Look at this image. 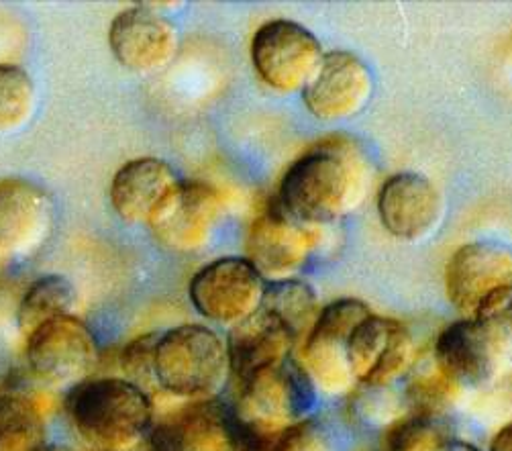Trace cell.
<instances>
[{"label":"cell","instance_id":"23","mask_svg":"<svg viewBox=\"0 0 512 451\" xmlns=\"http://www.w3.org/2000/svg\"><path fill=\"white\" fill-rule=\"evenodd\" d=\"M406 378V409L415 415L443 419V415L453 405H457V398L464 394L462 388H457L439 372L435 362H431L429 366L415 364Z\"/></svg>","mask_w":512,"mask_h":451},{"label":"cell","instance_id":"2","mask_svg":"<svg viewBox=\"0 0 512 451\" xmlns=\"http://www.w3.org/2000/svg\"><path fill=\"white\" fill-rule=\"evenodd\" d=\"M66 411L76 431L98 449H127L153 427L151 396L123 378H88L72 386Z\"/></svg>","mask_w":512,"mask_h":451},{"label":"cell","instance_id":"4","mask_svg":"<svg viewBox=\"0 0 512 451\" xmlns=\"http://www.w3.org/2000/svg\"><path fill=\"white\" fill-rule=\"evenodd\" d=\"M370 315V307L355 298H341L321 309L311 333L300 343V358H296L317 394L337 398L353 388L347 341Z\"/></svg>","mask_w":512,"mask_h":451},{"label":"cell","instance_id":"7","mask_svg":"<svg viewBox=\"0 0 512 451\" xmlns=\"http://www.w3.org/2000/svg\"><path fill=\"white\" fill-rule=\"evenodd\" d=\"M433 362L462 390L486 388L512 370L498 337L476 317L459 319L441 331Z\"/></svg>","mask_w":512,"mask_h":451},{"label":"cell","instance_id":"19","mask_svg":"<svg viewBox=\"0 0 512 451\" xmlns=\"http://www.w3.org/2000/svg\"><path fill=\"white\" fill-rule=\"evenodd\" d=\"M180 184L174 168L158 158H139L125 164L113 178L111 205L133 225H149Z\"/></svg>","mask_w":512,"mask_h":451},{"label":"cell","instance_id":"17","mask_svg":"<svg viewBox=\"0 0 512 451\" xmlns=\"http://www.w3.org/2000/svg\"><path fill=\"white\" fill-rule=\"evenodd\" d=\"M153 451H237L229 403L192 400L149 431Z\"/></svg>","mask_w":512,"mask_h":451},{"label":"cell","instance_id":"11","mask_svg":"<svg viewBox=\"0 0 512 451\" xmlns=\"http://www.w3.org/2000/svg\"><path fill=\"white\" fill-rule=\"evenodd\" d=\"M508 286H512V249L494 241L462 245L445 270L447 298L464 319H472L492 294Z\"/></svg>","mask_w":512,"mask_h":451},{"label":"cell","instance_id":"10","mask_svg":"<svg viewBox=\"0 0 512 451\" xmlns=\"http://www.w3.org/2000/svg\"><path fill=\"white\" fill-rule=\"evenodd\" d=\"M315 245V229L286 215L274 200L249 227L245 260L268 284L292 280L311 258Z\"/></svg>","mask_w":512,"mask_h":451},{"label":"cell","instance_id":"13","mask_svg":"<svg viewBox=\"0 0 512 451\" xmlns=\"http://www.w3.org/2000/svg\"><path fill=\"white\" fill-rule=\"evenodd\" d=\"M115 60L133 72H156L168 66L180 45L176 25L160 11L137 5L121 11L109 29Z\"/></svg>","mask_w":512,"mask_h":451},{"label":"cell","instance_id":"22","mask_svg":"<svg viewBox=\"0 0 512 451\" xmlns=\"http://www.w3.org/2000/svg\"><path fill=\"white\" fill-rule=\"evenodd\" d=\"M47 421L23 394H0V451H45Z\"/></svg>","mask_w":512,"mask_h":451},{"label":"cell","instance_id":"8","mask_svg":"<svg viewBox=\"0 0 512 451\" xmlns=\"http://www.w3.org/2000/svg\"><path fill=\"white\" fill-rule=\"evenodd\" d=\"M31 372L51 386H76L92 374L98 343L90 327L68 315L49 321L27 337Z\"/></svg>","mask_w":512,"mask_h":451},{"label":"cell","instance_id":"29","mask_svg":"<svg viewBox=\"0 0 512 451\" xmlns=\"http://www.w3.org/2000/svg\"><path fill=\"white\" fill-rule=\"evenodd\" d=\"M158 333H147L139 339L131 341L123 352V368L127 372V380L139 386L143 392L156 390V378H153V347H156Z\"/></svg>","mask_w":512,"mask_h":451},{"label":"cell","instance_id":"18","mask_svg":"<svg viewBox=\"0 0 512 451\" xmlns=\"http://www.w3.org/2000/svg\"><path fill=\"white\" fill-rule=\"evenodd\" d=\"M225 341L235 382L284 364L298 347L294 335L264 309L231 327Z\"/></svg>","mask_w":512,"mask_h":451},{"label":"cell","instance_id":"14","mask_svg":"<svg viewBox=\"0 0 512 451\" xmlns=\"http://www.w3.org/2000/svg\"><path fill=\"white\" fill-rule=\"evenodd\" d=\"M221 209L223 203L215 188L180 180L149 229L172 252L192 254L211 241Z\"/></svg>","mask_w":512,"mask_h":451},{"label":"cell","instance_id":"5","mask_svg":"<svg viewBox=\"0 0 512 451\" xmlns=\"http://www.w3.org/2000/svg\"><path fill=\"white\" fill-rule=\"evenodd\" d=\"M325 52L321 41L304 25L278 19L262 25L251 41L255 72L274 90L302 92L315 78Z\"/></svg>","mask_w":512,"mask_h":451},{"label":"cell","instance_id":"9","mask_svg":"<svg viewBox=\"0 0 512 451\" xmlns=\"http://www.w3.org/2000/svg\"><path fill=\"white\" fill-rule=\"evenodd\" d=\"M347 360L355 384L392 386L417 364V345L404 323L370 315L351 333Z\"/></svg>","mask_w":512,"mask_h":451},{"label":"cell","instance_id":"6","mask_svg":"<svg viewBox=\"0 0 512 451\" xmlns=\"http://www.w3.org/2000/svg\"><path fill=\"white\" fill-rule=\"evenodd\" d=\"M266 286L245 258H221L194 274L188 292L198 315L231 329L262 309Z\"/></svg>","mask_w":512,"mask_h":451},{"label":"cell","instance_id":"3","mask_svg":"<svg viewBox=\"0 0 512 451\" xmlns=\"http://www.w3.org/2000/svg\"><path fill=\"white\" fill-rule=\"evenodd\" d=\"M153 378L160 390L188 403L219 398L231 380L227 341L204 325L174 327L156 339Z\"/></svg>","mask_w":512,"mask_h":451},{"label":"cell","instance_id":"31","mask_svg":"<svg viewBox=\"0 0 512 451\" xmlns=\"http://www.w3.org/2000/svg\"><path fill=\"white\" fill-rule=\"evenodd\" d=\"M447 451H480V449H478V447H474L472 443H466V441H455V439H453Z\"/></svg>","mask_w":512,"mask_h":451},{"label":"cell","instance_id":"12","mask_svg":"<svg viewBox=\"0 0 512 451\" xmlns=\"http://www.w3.org/2000/svg\"><path fill=\"white\" fill-rule=\"evenodd\" d=\"M372 92L374 76L362 58L351 52H329L302 90V98L313 117L333 123L362 113Z\"/></svg>","mask_w":512,"mask_h":451},{"label":"cell","instance_id":"21","mask_svg":"<svg viewBox=\"0 0 512 451\" xmlns=\"http://www.w3.org/2000/svg\"><path fill=\"white\" fill-rule=\"evenodd\" d=\"M76 300V288L66 276L51 274L35 280L21 298L17 313L19 329L29 337L41 325L68 317L76 307Z\"/></svg>","mask_w":512,"mask_h":451},{"label":"cell","instance_id":"30","mask_svg":"<svg viewBox=\"0 0 512 451\" xmlns=\"http://www.w3.org/2000/svg\"><path fill=\"white\" fill-rule=\"evenodd\" d=\"M488 451H512V423L498 429V433L490 441Z\"/></svg>","mask_w":512,"mask_h":451},{"label":"cell","instance_id":"16","mask_svg":"<svg viewBox=\"0 0 512 451\" xmlns=\"http://www.w3.org/2000/svg\"><path fill=\"white\" fill-rule=\"evenodd\" d=\"M378 215L386 231L400 241L427 239L443 219V196L423 174L400 172L384 182Z\"/></svg>","mask_w":512,"mask_h":451},{"label":"cell","instance_id":"25","mask_svg":"<svg viewBox=\"0 0 512 451\" xmlns=\"http://www.w3.org/2000/svg\"><path fill=\"white\" fill-rule=\"evenodd\" d=\"M35 113V84L13 64H0V133H11L29 123Z\"/></svg>","mask_w":512,"mask_h":451},{"label":"cell","instance_id":"27","mask_svg":"<svg viewBox=\"0 0 512 451\" xmlns=\"http://www.w3.org/2000/svg\"><path fill=\"white\" fill-rule=\"evenodd\" d=\"M274 451H339V445L327 425L306 417L280 437Z\"/></svg>","mask_w":512,"mask_h":451},{"label":"cell","instance_id":"20","mask_svg":"<svg viewBox=\"0 0 512 451\" xmlns=\"http://www.w3.org/2000/svg\"><path fill=\"white\" fill-rule=\"evenodd\" d=\"M262 309L274 315L294 335L298 345L311 333L321 313L315 288L296 278L270 282L266 286Z\"/></svg>","mask_w":512,"mask_h":451},{"label":"cell","instance_id":"1","mask_svg":"<svg viewBox=\"0 0 512 451\" xmlns=\"http://www.w3.org/2000/svg\"><path fill=\"white\" fill-rule=\"evenodd\" d=\"M372 188V164L349 137H329L284 174L276 205L304 225L341 221L360 209Z\"/></svg>","mask_w":512,"mask_h":451},{"label":"cell","instance_id":"28","mask_svg":"<svg viewBox=\"0 0 512 451\" xmlns=\"http://www.w3.org/2000/svg\"><path fill=\"white\" fill-rule=\"evenodd\" d=\"M474 317L498 337L512 366V286L492 294Z\"/></svg>","mask_w":512,"mask_h":451},{"label":"cell","instance_id":"15","mask_svg":"<svg viewBox=\"0 0 512 451\" xmlns=\"http://www.w3.org/2000/svg\"><path fill=\"white\" fill-rule=\"evenodd\" d=\"M54 223L49 194L25 178L0 180V260L29 256Z\"/></svg>","mask_w":512,"mask_h":451},{"label":"cell","instance_id":"26","mask_svg":"<svg viewBox=\"0 0 512 451\" xmlns=\"http://www.w3.org/2000/svg\"><path fill=\"white\" fill-rule=\"evenodd\" d=\"M406 400L392 386H362L351 398V413L372 427L394 425L404 417Z\"/></svg>","mask_w":512,"mask_h":451},{"label":"cell","instance_id":"24","mask_svg":"<svg viewBox=\"0 0 512 451\" xmlns=\"http://www.w3.org/2000/svg\"><path fill=\"white\" fill-rule=\"evenodd\" d=\"M451 441L443 419L408 413L388 427L382 451H447Z\"/></svg>","mask_w":512,"mask_h":451}]
</instances>
